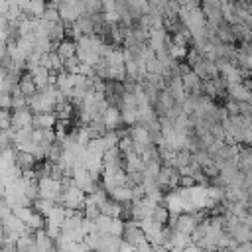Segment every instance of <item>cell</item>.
<instances>
[{
  "instance_id": "22",
  "label": "cell",
  "mask_w": 252,
  "mask_h": 252,
  "mask_svg": "<svg viewBox=\"0 0 252 252\" xmlns=\"http://www.w3.org/2000/svg\"><path fill=\"white\" fill-rule=\"evenodd\" d=\"M122 112V122L126 126H134L138 122V108H120Z\"/></svg>"
},
{
  "instance_id": "26",
  "label": "cell",
  "mask_w": 252,
  "mask_h": 252,
  "mask_svg": "<svg viewBox=\"0 0 252 252\" xmlns=\"http://www.w3.org/2000/svg\"><path fill=\"white\" fill-rule=\"evenodd\" d=\"M30 4H32V14H33V18H41L43 12L47 10V0H30Z\"/></svg>"
},
{
  "instance_id": "28",
  "label": "cell",
  "mask_w": 252,
  "mask_h": 252,
  "mask_svg": "<svg viewBox=\"0 0 252 252\" xmlns=\"http://www.w3.org/2000/svg\"><path fill=\"white\" fill-rule=\"evenodd\" d=\"M118 148H120V152H122V154L132 152V150H134V138H132L130 134L122 136V138H120V142H118Z\"/></svg>"
},
{
  "instance_id": "30",
  "label": "cell",
  "mask_w": 252,
  "mask_h": 252,
  "mask_svg": "<svg viewBox=\"0 0 252 252\" xmlns=\"http://www.w3.org/2000/svg\"><path fill=\"white\" fill-rule=\"evenodd\" d=\"M0 100H2V108H12V93H6V91H2V94H0Z\"/></svg>"
},
{
  "instance_id": "25",
  "label": "cell",
  "mask_w": 252,
  "mask_h": 252,
  "mask_svg": "<svg viewBox=\"0 0 252 252\" xmlns=\"http://www.w3.org/2000/svg\"><path fill=\"white\" fill-rule=\"evenodd\" d=\"M102 140H104V148L110 150V148L118 146V142H120V134H118L116 130H108V132L102 136Z\"/></svg>"
},
{
  "instance_id": "8",
  "label": "cell",
  "mask_w": 252,
  "mask_h": 252,
  "mask_svg": "<svg viewBox=\"0 0 252 252\" xmlns=\"http://www.w3.org/2000/svg\"><path fill=\"white\" fill-rule=\"evenodd\" d=\"M226 94H228V98L238 100V102H242V100H248L250 102L252 100V91H248L244 87V83H232V85H228Z\"/></svg>"
},
{
  "instance_id": "16",
  "label": "cell",
  "mask_w": 252,
  "mask_h": 252,
  "mask_svg": "<svg viewBox=\"0 0 252 252\" xmlns=\"http://www.w3.org/2000/svg\"><path fill=\"white\" fill-rule=\"evenodd\" d=\"M57 53H59L63 59H69V57L77 55V41H75V39L65 37L63 41H59V43H57Z\"/></svg>"
},
{
  "instance_id": "17",
  "label": "cell",
  "mask_w": 252,
  "mask_h": 252,
  "mask_svg": "<svg viewBox=\"0 0 252 252\" xmlns=\"http://www.w3.org/2000/svg\"><path fill=\"white\" fill-rule=\"evenodd\" d=\"M18 87H20V91H22L26 96H32V94L37 91V85H35V81H33V75H32L30 71H26V73L22 75V79H20Z\"/></svg>"
},
{
  "instance_id": "20",
  "label": "cell",
  "mask_w": 252,
  "mask_h": 252,
  "mask_svg": "<svg viewBox=\"0 0 252 252\" xmlns=\"http://www.w3.org/2000/svg\"><path fill=\"white\" fill-rule=\"evenodd\" d=\"M33 140V126H24L20 130H16V146Z\"/></svg>"
},
{
  "instance_id": "5",
  "label": "cell",
  "mask_w": 252,
  "mask_h": 252,
  "mask_svg": "<svg viewBox=\"0 0 252 252\" xmlns=\"http://www.w3.org/2000/svg\"><path fill=\"white\" fill-rule=\"evenodd\" d=\"M98 232H100V230H98ZM120 244H122V236L110 234V232H100L96 250H98V252H116V250H120Z\"/></svg>"
},
{
  "instance_id": "3",
  "label": "cell",
  "mask_w": 252,
  "mask_h": 252,
  "mask_svg": "<svg viewBox=\"0 0 252 252\" xmlns=\"http://www.w3.org/2000/svg\"><path fill=\"white\" fill-rule=\"evenodd\" d=\"M0 220H2V226L8 228L14 238H20V236L26 234V232H33V230L28 228V224H26L16 213H12V215H8V217H4V219H0Z\"/></svg>"
},
{
  "instance_id": "7",
  "label": "cell",
  "mask_w": 252,
  "mask_h": 252,
  "mask_svg": "<svg viewBox=\"0 0 252 252\" xmlns=\"http://www.w3.org/2000/svg\"><path fill=\"white\" fill-rule=\"evenodd\" d=\"M102 120H104V124H106V128H108V130H116L118 126H122L124 122H122L120 106H118V104H110V106L106 108V112H104Z\"/></svg>"
},
{
  "instance_id": "29",
  "label": "cell",
  "mask_w": 252,
  "mask_h": 252,
  "mask_svg": "<svg viewBox=\"0 0 252 252\" xmlns=\"http://www.w3.org/2000/svg\"><path fill=\"white\" fill-rule=\"evenodd\" d=\"M41 18H45L47 22H63L61 20V14H59V8H55V6H47V10L43 12Z\"/></svg>"
},
{
  "instance_id": "9",
  "label": "cell",
  "mask_w": 252,
  "mask_h": 252,
  "mask_svg": "<svg viewBox=\"0 0 252 252\" xmlns=\"http://www.w3.org/2000/svg\"><path fill=\"white\" fill-rule=\"evenodd\" d=\"M98 207H100V213H104L108 217H122V211H124V203H118L110 195L102 203H98Z\"/></svg>"
},
{
  "instance_id": "19",
  "label": "cell",
  "mask_w": 252,
  "mask_h": 252,
  "mask_svg": "<svg viewBox=\"0 0 252 252\" xmlns=\"http://www.w3.org/2000/svg\"><path fill=\"white\" fill-rule=\"evenodd\" d=\"M193 161V152L183 148V150H177V156H175V167L181 169V167H187L189 163Z\"/></svg>"
},
{
  "instance_id": "24",
  "label": "cell",
  "mask_w": 252,
  "mask_h": 252,
  "mask_svg": "<svg viewBox=\"0 0 252 252\" xmlns=\"http://www.w3.org/2000/svg\"><path fill=\"white\" fill-rule=\"evenodd\" d=\"M144 181H146V175H144V171H126V183L128 185H144Z\"/></svg>"
},
{
  "instance_id": "18",
  "label": "cell",
  "mask_w": 252,
  "mask_h": 252,
  "mask_svg": "<svg viewBox=\"0 0 252 252\" xmlns=\"http://www.w3.org/2000/svg\"><path fill=\"white\" fill-rule=\"evenodd\" d=\"M57 205V201L55 199H47V197H37L35 201H33V209L35 211H39V213H43L45 217L51 213V209Z\"/></svg>"
},
{
  "instance_id": "13",
  "label": "cell",
  "mask_w": 252,
  "mask_h": 252,
  "mask_svg": "<svg viewBox=\"0 0 252 252\" xmlns=\"http://www.w3.org/2000/svg\"><path fill=\"white\" fill-rule=\"evenodd\" d=\"M201 8H203V12H205L209 24L219 26V24L224 20V18H222V10H220V6H213V4H205V2H203Z\"/></svg>"
},
{
  "instance_id": "12",
  "label": "cell",
  "mask_w": 252,
  "mask_h": 252,
  "mask_svg": "<svg viewBox=\"0 0 252 252\" xmlns=\"http://www.w3.org/2000/svg\"><path fill=\"white\" fill-rule=\"evenodd\" d=\"M18 252H37V242H35V232H26L16 240Z\"/></svg>"
},
{
  "instance_id": "15",
  "label": "cell",
  "mask_w": 252,
  "mask_h": 252,
  "mask_svg": "<svg viewBox=\"0 0 252 252\" xmlns=\"http://www.w3.org/2000/svg\"><path fill=\"white\" fill-rule=\"evenodd\" d=\"M217 35L224 43H236V37H234V32H232V24H228L224 20L217 26Z\"/></svg>"
},
{
  "instance_id": "2",
  "label": "cell",
  "mask_w": 252,
  "mask_h": 252,
  "mask_svg": "<svg viewBox=\"0 0 252 252\" xmlns=\"http://www.w3.org/2000/svg\"><path fill=\"white\" fill-rule=\"evenodd\" d=\"M39 197H47V199H59L61 195V181L59 179H53L51 175H45V177H39Z\"/></svg>"
},
{
  "instance_id": "10",
  "label": "cell",
  "mask_w": 252,
  "mask_h": 252,
  "mask_svg": "<svg viewBox=\"0 0 252 252\" xmlns=\"http://www.w3.org/2000/svg\"><path fill=\"white\" fill-rule=\"evenodd\" d=\"M57 124V114L55 112H37L33 114V128H55Z\"/></svg>"
},
{
  "instance_id": "4",
  "label": "cell",
  "mask_w": 252,
  "mask_h": 252,
  "mask_svg": "<svg viewBox=\"0 0 252 252\" xmlns=\"http://www.w3.org/2000/svg\"><path fill=\"white\" fill-rule=\"evenodd\" d=\"M33 122V110L30 106H22V108H12V128L20 130L24 126H32Z\"/></svg>"
},
{
  "instance_id": "27",
  "label": "cell",
  "mask_w": 252,
  "mask_h": 252,
  "mask_svg": "<svg viewBox=\"0 0 252 252\" xmlns=\"http://www.w3.org/2000/svg\"><path fill=\"white\" fill-rule=\"evenodd\" d=\"M81 59H79V55H73V57H69V59H65V63H63V69L65 71H69V73H79V67H81Z\"/></svg>"
},
{
  "instance_id": "14",
  "label": "cell",
  "mask_w": 252,
  "mask_h": 252,
  "mask_svg": "<svg viewBox=\"0 0 252 252\" xmlns=\"http://www.w3.org/2000/svg\"><path fill=\"white\" fill-rule=\"evenodd\" d=\"M146 161L140 154H136L134 150L126 154V171H144Z\"/></svg>"
},
{
  "instance_id": "11",
  "label": "cell",
  "mask_w": 252,
  "mask_h": 252,
  "mask_svg": "<svg viewBox=\"0 0 252 252\" xmlns=\"http://www.w3.org/2000/svg\"><path fill=\"white\" fill-rule=\"evenodd\" d=\"M108 195L112 197V199H116L118 203H130L132 199H134V189H132V185H118V187H114L112 191H108Z\"/></svg>"
},
{
  "instance_id": "23",
  "label": "cell",
  "mask_w": 252,
  "mask_h": 252,
  "mask_svg": "<svg viewBox=\"0 0 252 252\" xmlns=\"http://www.w3.org/2000/svg\"><path fill=\"white\" fill-rule=\"evenodd\" d=\"M112 219H114V217H108V215L100 213V215L94 219V222H96V228H98L100 232H110V224H112Z\"/></svg>"
},
{
  "instance_id": "33",
  "label": "cell",
  "mask_w": 252,
  "mask_h": 252,
  "mask_svg": "<svg viewBox=\"0 0 252 252\" xmlns=\"http://www.w3.org/2000/svg\"><path fill=\"white\" fill-rule=\"evenodd\" d=\"M53 2H57V4H61V2H65V0H53Z\"/></svg>"
},
{
  "instance_id": "21",
  "label": "cell",
  "mask_w": 252,
  "mask_h": 252,
  "mask_svg": "<svg viewBox=\"0 0 252 252\" xmlns=\"http://www.w3.org/2000/svg\"><path fill=\"white\" fill-rule=\"evenodd\" d=\"M189 47H191V45H181V43H173V41H171V45H169V53H171L175 59L183 61V59L187 57V51H189Z\"/></svg>"
},
{
  "instance_id": "32",
  "label": "cell",
  "mask_w": 252,
  "mask_h": 252,
  "mask_svg": "<svg viewBox=\"0 0 252 252\" xmlns=\"http://www.w3.org/2000/svg\"><path fill=\"white\" fill-rule=\"evenodd\" d=\"M238 2H244V4H252V0H238Z\"/></svg>"
},
{
  "instance_id": "1",
  "label": "cell",
  "mask_w": 252,
  "mask_h": 252,
  "mask_svg": "<svg viewBox=\"0 0 252 252\" xmlns=\"http://www.w3.org/2000/svg\"><path fill=\"white\" fill-rule=\"evenodd\" d=\"M55 104L57 102L53 98L41 94L39 91H35L32 96H28V106L33 110V114H37V112H55Z\"/></svg>"
},
{
  "instance_id": "6",
  "label": "cell",
  "mask_w": 252,
  "mask_h": 252,
  "mask_svg": "<svg viewBox=\"0 0 252 252\" xmlns=\"http://www.w3.org/2000/svg\"><path fill=\"white\" fill-rule=\"evenodd\" d=\"M35 242H37V252H55L57 250L55 238L49 236V232L45 228L35 230Z\"/></svg>"
},
{
  "instance_id": "31",
  "label": "cell",
  "mask_w": 252,
  "mask_h": 252,
  "mask_svg": "<svg viewBox=\"0 0 252 252\" xmlns=\"http://www.w3.org/2000/svg\"><path fill=\"white\" fill-rule=\"evenodd\" d=\"M242 222H244V224H248V226L252 228V209H248V213H246V217L242 219Z\"/></svg>"
}]
</instances>
